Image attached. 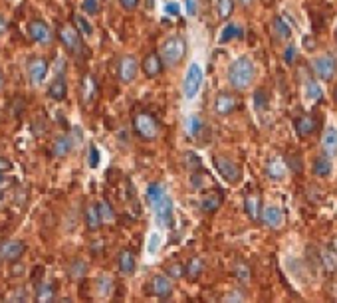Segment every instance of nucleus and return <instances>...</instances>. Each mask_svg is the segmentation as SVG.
<instances>
[{"mask_svg": "<svg viewBox=\"0 0 337 303\" xmlns=\"http://www.w3.org/2000/svg\"><path fill=\"white\" fill-rule=\"evenodd\" d=\"M202 131H204V123H202L200 115L192 113V115H188V117L184 119V133H186L188 139H196Z\"/></svg>", "mask_w": 337, "mask_h": 303, "instance_id": "25", "label": "nucleus"}, {"mask_svg": "<svg viewBox=\"0 0 337 303\" xmlns=\"http://www.w3.org/2000/svg\"><path fill=\"white\" fill-rule=\"evenodd\" d=\"M312 72L318 80L330 82L337 74V60L332 54H320L312 60Z\"/></svg>", "mask_w": 337, "mask_h": 303, "instance_id": "6", "label": "nucleus"}, {"mask_svg": "<svg viewBox=\"0 0 337 303\" xmlns=\"http://www.w3.org/2000/svg\"><path fill=\"white\" fill-rule=\"evenodd\" d=\"M216 6H218V16L222 20H228L232 16V12H234V0H218Z\"/></svg>", "mask_w": 337, "mask_h": 303, "instance_id": "37", "label": "nucleus"}, {"mask_svg": "<svg viewBox=\"0 0 337 303\" xmlns=\"http://www.w3.org/2000/svg\"><path fill=\"white\" fill-rule=\"evenodd\" d=\"M28 34H30V38H32L34 42H38V44H42V46H48V44H52V40H54V34H52V30H50V26H48L46 22H42V20H32V22L28 24Z\"/></svg>", "mask_w": 337, "mask_h": 303, "instance_id": "11", "label": "nucleus"}, {"mask_svg": "<svg viewBox=\"0 0 337 303\" xmlns=\"http://www.w3.org/2000/svg\"><path fill=\"white\" fill-rule=\"evenodd\" d=\"M294 60H296V48H294V46H288V48L284 50V62H286L288 66H292Z\"/></svg>", "mask_w": 337, "mask_h": 303, "instance_id": "51", "label": "nucleus"}, {"mask_svg": "<svg viewBox=\"0 0 337 303\" xmlns=\"http://www.w3.org/2000/svg\"><path fill=\"white\" fill-rule=\"evenodd\" d=\"M119 4L123 6V10H127V12H133V10L139 6V0H119Z\"/></svg>", "mask_w": 337, "mask_h": 303, "instance_id": "52", "label": "nucleus"}, {"mask_svg": "<svg viewBox=\"0 0 337 303\" xmlns=\"http://www.w3.org/2000/svg\"><path fill=\"white\" fill-rule=\"evenodd\" d=\"M324 256H326V258H324V264H326V268H328L330 272L337 270V256H336V254L328 250V252L324 254Z\"/></svg>", "mask_w": 337, "mask_h": 303, "instance_id": "46", "label": "nucleus"}, {"mask_svg": "<svg viewBox=\"0 0 337 303\" xmlns=\"http://www.w3.org/2000/svg\"><path fill=\"white\" fill-rule=\"evenodd\" d=\"M256 80V64L250 56H240L228 66V84L236 92L248 90Z\"/></svg>", "mask_w": 337, "mask_h": 303, "instance_id": "2", "label": "nucleus"}, {"mask_svg": "<svg viewBox=\"0 0 337 303\" xmlns=\"http://www.w3.org/2000/svg\"><path fill=\"white\" fill-rule=\"evenodd\" d=\"M88 162H90V166H92V168H98V166H100V151H98V147H96V145H92V147H90Z\"/></svg>", "mask_w": 337, "mask_h": 303, "instance_id": "45", "label": "nucleus"}, {"mask_svg": "<svg viewBox=\"0 0 337 303\" xmlns=\"http://www.w3.org/2000/svg\"><path fill=\"white\" fill-rule=\"evenodd\" d=\"M322 149H324L326 154H330L332 158L337 156V127L336 125L326 127L324 137H322Z\"/></svg>", "mask_w": 337, "mask_h": 303, "instance_id": "20", "label": "nucleus"}, {"mask_svg": "<svg viewBox=\"0 0 337 303\" xmlns=\"http://www.w3.org/2000/svg\"><path fill=\"white\" fill-rule=\"evenodd\" d=\"M242 34H244V30H242L240 26L228 22V24H224V28L220 30V34H218V44H228L230 40L242 38Z\"/></svg>", "mask_w": 337, "mask_h": 303, "instance_id": "31", "label": "nucleus"}, {"mask_svg": "<svg viewBox=\"0 0 337 303\" xmlns=\"http://www.w3.org/2000/svg\"><path fill=\"white\" fill-rule=\"evenodd\" d=\"M200 86H202V68L198 64H190L186 74H184V80H182V94L186 100H192L196 98V94L200 92Z\"/></svg>", "mask_w": 337, "mask_h": 303, "instance_id": "7", "label": "nucleus"}, {"mask_svg": "<svg viewBox=\"0 0 337 303\" xmlns=\"http://www.w3.org/2000/svg\"><path fill=\"white\" fill-rule=\"evenodd\" d=\"M294 129H296V133L300 135V137H312L316 131H318V119L314 117V115H300V117H296V121H294Z\"/></svg>", "mask_w": 337, "mask_h": 303, "instance_id": "14", "label": "nucleus"}, {"mask_svg": "<svg viewBox=\"0 0 337 303\" xmlns=\"http://www.w3.org/2000/svg\"><path fill=\"white\" fill-rule=\"evenodd\" d=\"M86 272H88V266H86V262H82V260H76V262L70 266V276H72V278H82V276H86Z\"/></svg>", "mask_w": 337, "mask_h": 303, "instance_id": "41", "label": "nucleus"}, {"mask_svg": "<svg viewBox=\"0 0 337 303\" xmlns=\"http://www.w3.org/2000/svg\"><path fill=\"white\" fill-rule=\"evenodd\" d=\"M58 38H60V42L64 44V48H66L68 52H72V54H82V50H84L80 30H76L74 26H68V24L60 26Z\"/></svg>", "mask_w": 337, "mask_h": 303, "instance_id": "8", "label": "nucleus"}, {"mask_svg": "<svg viewBox=\"0 0 337 303\" xmlns=\"http://www.w3.org/2000/svg\"><path fill=\"white\" fill-rule=\"evenodd\" d=\"M266 172H268L270 180H282L286 176V172H288V164L282 160L280 156H272L270 162H268Z\"/></svg>", "mask_w": 337, "mask_h": 303, "instance_id": "26", "label": "nucleus"}, {"mask_svg": "<svg viewBox=\"0 0 337 303\" xmlns=\"http://www.w3.org/2000/svg\"><path fill=\"white\" fill-rule=\"evenodd\" d=\"M234 109H236V98L230 92H218L216 98H214V111H216V115L226 117Z\"/></svg>", "mask_w": 337, "mask_h": 303, "instance_id": "16", "label": "nucleus"}, {"mask_svg": "<svg viewBox=\"0 0 337 303\" xmlns=\"http://www.w3.org/2000/svg\"><path fill=\"white\" fill-rule=\"evenodd\" d=\"M82 8H84V12H86V14H90V16H96V14L100 12V4H98V0H84Z\"/></svg>", "mask_w": 337, "mask_h": 303, "instance_id": "44", "label": "nucleus"}, {"mask_svg": "<svg viewBox=\"0 0 337 303\" xmlns=\"http://www.w3.org/2000/svg\"><path fill=\"white\" fill-rule=\"evenodd\" d=\"M133 129H135V133L143 141H153L159 135V123H157V119L151 113H145V111H141V113H137L133 117Z\"/></svg>", "mask_w": 337, "mask_h": 303, "instance_id": "4", "label": "nucleus"}, {"mask_svg": "<svg viewBox=\"0 0 337 303\" xmlns=\"http://www.w3.org/2000/svg\"><path fill=\"white\" fill-rule=\"evenodd\" d=\"M24 254V244L20 240H8L0 246V258L4 262H16Z\"/></svg>", "mask_w": 337, "mask_h": 303, "instance_id": "18", "label": "nucleus"}, {"mask_svg": "<svg viewBox=\"0 0 337 303\" xmlns=\"http://www.w3.org/2000/svg\"><path fill=\"white\" fill-rule=\"evenodd\" d=\"M334 96H336V101H337V88H336V94H334Z\"/></svg>", "mask_w": 337, "mask_h": 303, "instance_id": "58", "label": "nucleus"}, {"mask_svg": "<svg viewBox=\"0 0 337 303\" xmlns=\"http://www.w3.org/2000/svg\"><path fill=\"white\" fill-rule=\"evenodd\" d=\"M165 272H167L172 280H180V278H184V266H182V264H178V262H176V264H170Z\"/></svg>", "mask_w": 337, "mask_h": 303, "instance_id": "42", "label": "nucleus"}, {"mask_svg": "<svg viewBox=\"0 0 337 303\" xmlns=\"http://www.w3.org/2000/svg\"><path fill=\"white\" fill-rule=\"evenodd\" d=\"M94 98H96V80L92 76H86L82 82V100L84 103H90Z\"/></svg>", "mask_w": 337, "mask_h": 303, "instance_id": "32", "label": "nucleus"}, {"mask_svg": "<svg viewBox=\"0 0 337 303\" xmlns=\"http://www.w3.org/2000/svg\"><path fill=\"white\" fill-rule=\"evenodd\" d=\"M163 66H165V64H163L161 56H159V54H155V52L147 54V56H145V60L141 62V70H143V74H145L147 78H157V76L161 74Z\"/></svg>", "mask_w": 337, "mask_h": 303, "instance_id": "17", "label": "nucleus"}, {"mask_svg": "<svg viewBox=\"0 0 337 303\" xmlns=\"http://www.w3.org/2000/svg\"><path fill=\"white\" fill-rule=\"evenodd\" d=\"M26 70H28V78H30V82H32L34 86H40V84L44 82L46 74H48V62H46L44 58H34V60H30V62H28Z\"/></svg>", "mask_w": 337, "mask_h": 303, "instance_id": "12", "label": "nucleus"}, {"mask_svg": "<svg viewBox=\"0 0 337 303\" xmlns=\"http://www.w3.org/2000/svg\"><path fill=\"white\" fill-rule=\"evenodd\" d=\"M304 46H306V50H310V52L316 50V40H314V36H304Z\"/></svg>", "mask_w": 337, "mask_h": 303, "instance_id": "53", "label": "nucleus"}, {"mask_svg": "<svg viewBox=\"0 0 337 303\" xmlns=\"http://www.w3.org/2000/svg\"><path fill=\"white\" fill-rule=\"evenodd\" d=\"M0 180H2V172H0Z\"/></svg>", "mask_w": 337, "mask_h": 303, "instance_id": "59", "label": "nucleus"}, {"mask_svg": "<svg viewBox=\"0 0 337 303\" xmlns=\"http://www.w3.org/2000/svg\"><path fill=\"white\" fill-rule=\"evenodd\" d=\"M184 166H186L188 170H192V172L202 170V162H200V158H198L194 152H186V154H184Z\"/></svg>", "mask_w": 337, "mask_h": 303, "instance_id": "38", "label": "nucleus"}, {"mask_svg": "<svg viewBox=\"0 0 337 303\" xmlns=\"http://www.w3.org/2000/svg\"><path fill=\"white\" fill-rule=\"evenodd\" d=\"M270 107V96L266 90H256L254 92V109L258 113H264Z\"/></svg>", "mask_w": 337, "mask_h": 303, "instance_id": "33", "label": "nucleus"}, {"mask_svg": "<svg viewBox=\"0 0 337 303\" xmlns=\"http://www.w3.org/2000/svg\"><path fill=\"white\" fill-rule=\"evenodd\" d=\"M74 22H76V26H78V30H80L82 36H92V34H94V26H92L90 20H86L84 16L76 14V16H74Z\"/></svg>", "mask_w": 337, "mask_h": 303, "instance_id": "36", "label": "nucleus"}, {"mask_svg": "<svg viewBox=\"0 0 337 303\" xmlns=\"http://www.w3.org/2000/svg\"><path fill=\"white\" fill-rule=\"evenodd\" d=\"M54 300V286L52 284H42L36 294V302H52Z\"/></svg>", "mask_w": 337, "mask_h": 303, "instance_id": "35", "label": "nucleus"}, {"mask_svg": "<svg viewBox=\"0 0 337 303\" xmlns=\"http://www.w3.org/2000/svg\"><path fill=\"white\" fill-rule=\"evenodd\" d=\"M10 168H12L10 160H8V158H4V156H0V172H4V170H10Z\"/></svg>", "mask_w": 337, "mask_h": 303, "instance_id": "54", "label": "nucleus"}, {"mask_svg": "<svg viewBox=\"0 0 337 303\" xmlns=\"http://www.w3.org/2000/svg\"><path fill=\"white\" fill-rule=\"evenodd\" d=\"M2 84H4V78H2V74H0V90H2Z\"/></svg>", "mask_w": 337, "mask_h": 303, "instance_id": "57", "label": "nucleus"}, {"mask_svg": "<svg viewBox=\"0 0 337 303\" xmlns=\"http://www.w3.org/2000/svg\"><path fill=\"white\" fill-rule=\"evenodd\" d=\"M102 224H104V220H102V214H100L98 204L88 206V208H86V226H88V230L96 232V230L102 228Z\"/></svg>", "mask_w": 337, "mask_h": 303, "instance_id": "29", "label": "nucleus"}, {"mask_svg": "<svg viewBox=\"0 0 337 303\" xmlns=\"http://www.w3.org/2000/svg\"><path fill=\"white\" fill-rule=\"evenodd\" d=\"M312 172L316 174V176H320V178H324V176H330L332 172H334V162H332V156L330 154H318L316 158H314V164H312Z\"/></svg>", "mask_w": 337, "mask_h": 303, "instance_id": "19", "label": "nucleus"}, {"mask_svg": "<svg viewBox=\"0 0 337 303\" xmlns=\"http://www.w3.org/2000/svg\"><path fill=\"white\" fill-rule=\"evenodd\" d=\"M272 36L276 40H290L292 38V28L288 26V22L284 18H280V16L272 18Z\"/></svg>", "mask_w": 337, "mask_h": 303, "instance_id": "28", "label": "nucleus"}, {"mask_svg": "<svg viewBox=\"0 0 337 303\" xmlns=\"http://www.w3.org/2000/svg\"><path fill=\"white\" fill-rule=\"evenodd\" d=\"M244 210H246V214L250 216V220H260L262 218V200H260V196L258 194H246V198H244Z\"/></svg>", "mask_w": 337, "mask_h": 303, "instance_id": "23", "label": "nucleus"}, {"mask_svg": "<svg viewBox=\"0 0 337 303\" xmlns=\"http://www.w3.org/2000/svg\"><path fill=\"white\" fill-rule=\"evenodd\" d=\"M184 6H186V14H188V16H196V14H198L200 0H184Z\"/></svg>", "mask_w": 337, "mask_h": 303, "instance_id": "50", "label": "nucleus"}, {"mask_svg": "<svg viewBox=\"0 0 337 303\" xmlns=\"http://www.w3.org/2000/svg\"><path fill=\"white\" fill-rule=\"evenodd\" d=\"M98 208H100V214H102V220L104 222H113L115 214H113V208L112 204L108 200H100L98 202Z\"/></svg>", "mask_w": 337, "mask_h": 303, "instance_id": "39", "label": "nucleus"}, {"mask_svg": "<svg viewBox=\"0 0 337 303\" xmlns=\"http://www.w3.org/2000/svg\"><path fill=\"white\" fill-rule=\"evenodd\" d=\"M117 266H119V272L123 276H131L137 268V260H135V254L131 250H121L119 258H117Z\"/></svg>", "mask_w": 337, "mask_h": 303, "instance_id": "21", "label": "nucleus"}, {"mask_svg": "<svg viewBox=\"0 0 337 303\" xmlns=\"http://www.w3.org/2000/svg\"><path fill=\"white\" fill-rule=\"evenodd\" d=\"M244 300H246V296H244L240 290L230 292V294H224V296H222V302H244Z\"/></svg>", "mask_w": 337, "mask_h": 303, "instance_id": "49", "label": "nucleus"}, {"mask_svg": "<svg viewBox=\"0 0 337 303\" xmlns=\"http://www.w3.org/2000/svg\"><path fill=\"white\" fill-rule=\"evenodd\" d=\"M139 70H141V64L137 62L135 56H123V58L119 60V64H117V74H119V80H121L123 84L135 82Z\"/></svg>", "mask_w": 337, "mask_h": 303, "instance_id": "10", "label": "nucleus"}, {"mask_svg": "<svg viewBox=\"0 0 337 303\" xmlns=\"http://www.w3.org/2000/svg\"><path fill=\"white\" fill-rule=\"evenodd\" d=\"M222 202H224V194L220 190H208L200 198V210L204 214H214L216 210H220Z\"/></svg>", "mask_w": 337, "mask_h": 303, "instance_id": "15", "label": "nucleus"}, {"mask_svg": "<svg viewBox=\"0 0 337 303\" xmlns=\"http://www.w3.org/2000/svg\"><path fill=\"white\" fill-rule=\"evenodd\" d=\"M286 164H288V168H292L294 172H300V170H302V158H300L298 154H288Z\"/></svg>", "mask_w": 337, "mask_h": 303, "instance_id": "43", "label": "nucleus"}, {"mask_svg": "<svg viewBox=\"0 0 337 303\" xmlns=\"http://www.w3.org/2000/svg\"><path fill=\"white\" fill-rule=\"evenodd\" d=\"M149 292L155 296V298H161V300H167L172 296L174 292V284H172V278L165 274H155L149 282Z\"/></svg>", "mask_w": 337, "mask_h": 303, "instance_id": "9", "label": "nucleus"}, {"mask_svg": "<svg viewBox=\"0 0 337 303\" xmlns=\"http://www.w3.org/2000/svg\"><path fill=\"white\" fill-rule=\"evenodd\" d=\"M260 220H262L270 230H280L282 226H284V212H282L278 206L268 204V206H264Z\"/></svg>", "mask_w": 337, "mask_h": 303, "instance_id": "13", "label": "nucleus"}, {"mask_svg": "<svg viewBox=\"0 0 337 303\" xmlns=\"http://www.w3.org/2000/svg\"><path fill=\"white\" fill-rule=\"evenodd\" d=\"M236 278L242 280V282H250V270L246 264H238L236 266Z\"/></svg>", "mask_w": 337, "mask_h": 303, "instance_id": "47", "label": "nucleus"}, {"mask_svg": "<svg viewBox=\"0 0 337 303\" xmlns=\"http://www.w3.org/2000/svg\"><path fill=\"white\" fill-rule=\"evenodd\" d=\"M202 272H204V262H202V258H190L188 262H186V266H184V276L190 280V282H196L200 276H202Z\"/></svg>", "mask_w": 337, "mask_h": 303, "instance_id": "27", "label": "nucleus"}, {"mask_svg": "<svg viewBox=\"0 0 337 303\" xmlns=\"http://www.w3.org/2000/svg\"><path fill=\"white\" fill-rule=\"evenodd\" d=\"M214 168L218 170V174L224 178L228 184H238L240 178H242V168L240 164L230 158V156H224V154H214Z\"/></svg>", "mask_w": 337, "mask_h": 303, "instance_id": "5", "label": "nucleus"}, {"mask_svg": "<svg viewBox=\"0 0 337 303\" xmlns=\"http://www.w3.org/2000/svg\"><path fill=\"white\" fill-rule=\"evenodd\" d=\"M6 30H8V22H6V18H4V16H0V36H2Z\"/></svg>", "mask_w": 337, "mask_h": 303, "instance_id": "55", "label": "nucleus"}, {"mask_svg": "<svg viewBox=\"0 0 337 303\" xmlns=\"http://www.w3.org/2000/svg\"><path fill=\"white\" fill-rule=\"evenodd\" d=\"M254 0H240V4H244V6H250Z\"/></svg>", "mask_w": 337, "mask_h": 303, "instance_id": "56", "label": "nucleus"}, {"mask_svg": "<svg viewBox=\"0 0 337 303\" xmlns=\"http://www.w3.org/2000/svg\"><path fill=\"white\" fill-rule=\"evenodd\" d=\"M304 98L310 101V103H316V101L324 100V90H322V86L318 84V80L308 78V80L304 82Z\"/></svg>", "mask_w": 337, "mask_h": 303, "instance_id": "24", "label": "nucleus"}, {"mask_svg": "<svg viewBox=\"0 0 337 303\" xmlns=\"http://www.w3.org/2000/svg\"><path fill=\"white\" fill-rule=\"evenodd\" d=\"M76 147V141L72 139V137H68V135H64V137H58L56 141L52 143V156H56V158H64V156H68L72 149Z\"/></svg>", "mask_w": 337, "mask_h": 303, "instance_id": "22", "label": "nucleus"}, {"mask_svg": "<svg viewBox=\"0 0 337 303\" xmlns=\"http://www.w3.org/2000/svg\"><path fill=\"white\" fill-rule=\"evenodd\" d=\"M96 288H98V294H100L102 298H108L113 290L112 278H110V276H100L98 282H96Z\"/></svg>", "mask_w": 337, "mask_h": 303, "instance_id": "34", "label": "nucleus"}, {"mask_svg": "<svg viewBox=\"0 0 337 303\" xmlns=\"http://www.w3.org/2000/svg\"><path fill=\"white\" fill-rule=\"evenodd\" d=\"M163 10H165V14H167V16H174V18H176V16L180 14V4L170 0V2L165 4V8H163Z\"/></svg>", "mask_w": 337, "mask_h": 303, "instance_id": "48", "label": "nucleus"}, {"mask_svg": "<svg viewBox=\"0 0 337 303\" xmlns=\"http://www.w3.org/2000/svg\"><path fill=\"white\" fill-rule=\"evenodd\" d=\"M161 244H163V236L159 234V232H153L151 236H149V244H147V252L149 254H155L161 250Z\"/></svg>", "mask_w": 337, "mask_h": 303, "instance_id": "40", "label": "nucleus"}, {"mask_svg": "<svg viewBox=\"0 0 337 303\" xmlns=\"http://www.w3.org/2000/svg\"><path fill=\"white\" fill-rule=\"evenodd\" d=\"M336 40H337V30H336Z\"/></svg>", "mask_w": 337, "mask_h": 303, "instance_id": "60", "label": "nucleus"}, {"mask_svg": "<svg viewBox=\"0 0 337 303\" xmlns=\"http://www.w3.org/2000/svg\"><path fill=\"white\" fill-rule=\"evenodd\" d=\"M147 202L153 208L155 222L161 228H170L172 226V200L167 194V188L161 182H151L147 186Z\"/></svg>", "mask_w": 337, "mask_h": 303, "instance_id": "1", "label": "nucleus"}, {"mask_svg": "<svg viewBox=\"0 0 337 303\" xmlns=\"http://www.w3.org/2000/svg\"><path fill=\"white\" fill-rule=\"evenodd\" d=\"M159 56L163 60V64L167 68H176L184 56H186V40L182 36H168L167 40L161 44V50H159Z\"/></svg>", "mask_w": 337, "mask_h": 303, "instance_id": "3", "label": "nucleus"}, {"mask_svg": "<svg viewBox=\"0 0 337 303\" xmlns=\"http://www.w3.org/2000/svg\"><path fill=\"white\" fill-rule=\"evenodd\" d=\"M48 96H50L54 101L66 100V96H68V84H66L64 76H58L56 80L50 84V88H48Z\"/></svg>", "mask_w": 337, "mask_h": 303, "instance_id": "30", "label": "nucleus"}]
</instances>
